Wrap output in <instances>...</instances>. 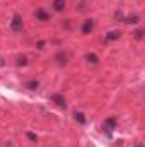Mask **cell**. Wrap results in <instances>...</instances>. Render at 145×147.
<instances>
[{
  "mask_svg": "<svg viewBox=\"0 0 145 147\" xmlns=\"http://www.w3.org/2000/svg\"><path fill=\"white\" fill-rule=\"evenodd\" d=\"M26 135H28V139H29L31 142H36V140H38V137H36V135H34V134H33V132H28Z\"/></svg>",
  "mask_w": 145,
  "mask_h": 147,
  "instance_id": "obj_14",
  "label": "cell"
},
{
  "mask_svg": "<svg viewBox=\"0 0 145 147\" xmlns=\"http://www.w3.org/2000/svg\"><path fill=\"white\" fill-rule=\"evenodd\" d=\"M85 60H87L89 63H92V65H97V62H99L94 53H87V55H85Z\"/></svg>",
  "mask_w": 145,
  "mask_h": 147,
  "instance_id": "obj_9",
  "label": "cell"
},
{
  "mask_svg": "<svg viewBox=\"0 0 145 147\" xmlns=\"http://www.w3.org/2000/svg\"><path fill=\"white\" fill-rule=\"evenodd\" d=\"M22 28H24V22H22V17H21L19 14H14V17H12V21H10V29H12L14 33H19V31H22Z\"/></svg>",
  "mask_w": 145,
  "mask_h": 147,
  "instance_id": "obj_1",
  "label": "cell"
},
{
  "mask_svg": "<svg viewBox=\"0 0 145 147\" xmlns=\"http://www.w3.org/2000/svg\"><path fill=\"white\" fill-rule=\"evenodd\" d=\"M123 21H125L126 24H137V22L140 21V17H138V16H128V17H125Z\"/></svg>",
  "mask_w": 145,
  "mask_h": 147,
  "instance_id": "obj_8",
  "label": "cell"
},
{
  "mask_svg": "<svg viewBox=\"0 0 145 147\" xmlns=\"http://www.w3.org/2000/svg\"><path fill=\"white\" fill-rule=\"evenodd\" d=\"M51 5H53V10H56V12H62L63 9H65V0H53L51 2Z\"/></svg>",
  "mask_w": 145,
  "mask_h": 147,
  "instance_id": "obj_6",
  "label": "cell"
},
{
  "mask_svg": "<svg viewBox=\"0 0 145 147\" xmlns=\"http://www.w3.org/2000/svg\"><path fill=\"white\" fill-rule=\"evenodd\" d=\"M94 19H87L84 24H82V28H80V31H82V34H89L92 29H94Z\"/></svg>",
  "mask_w": 145,
  "mask_h": 147,
  "instance_id": "obj_4",
  "label": "cell"
},
{
  "mask_svg": "<svg viewBox=\"0 0 145 147\" xmlns=\"http://www.w3.org/2000/svg\"><path fill=\"white\" fill-rule=\"evenodd\" d=\"M119 36H121V31L119 29H113V31H109L108 34H106V41H114Z\"/></svg>",
  "mask_w": 145,
  "mask_h": 147,
  "instance_id": "obj_7",
  "label": "cell"
},
{
  "mask_svg": "<svg viewBox=\"0 0 145 147\" xmlns=\"http://www.w3.org/2000/svg\"><path fill=\"white\" fill-rule=\"evenodd\" d=\"M73 116H75V120H77L80 125H84V123H85V116H84V113L77 111V113H73Z\"/></svg>",
  "mask_w": 145,
  "mask_h": 147,
  "instance_id": "obj_11",
  "label": "cell"
},
{
  "mask_svg": "<svg viewBox=\"0 0 145 147\" xmlns=\"http://www.w3.org/2000/svg\"><path fill=\"white\" fill-rule=\"evenodd\" d=\"M144 29H137V31H135V38H137V39H142V38H144Z\"/></svg>",
  "mask_w": 145,
  "mask_h": 147,
  "instance_id": "obj_13",
  "label": "cell"
},
{
  "mask_svg": "<svg viewBox=\"0 0 145 147\" xmlns=\"http://www.w3.org/2000/svg\"><path fill=\"white\" fill-rule=\"evenodd\" d=\"M17 65H28V57H19L17 58Z\"/></svg>",
  "mask_w": 145,
  "mask_h": 147,
  "instance_id": "obj_12",
  "label": "cell"
},
{
  "mask_svg": "<svg viewBox=\"0 0 145 147\" xmlns=\"http://www.w3.org/2000/svg\"><path fill=\"white\" fill-rule=\"evenodd\" d=\"M135 147H144V144H137Z\"/></svg>",
  "mask_w": 145,
  "mask_h": 147,
  "instance_id": "obj_16",
  "label": "cell"
},
{
  "mask_svg": "<svg viewBox=\"0 0 145 147\" xmlns=\"http://www.w3.org/2000/svg\"><path fill=\"white\" fill-rule=\"evenodd\" d=\"M26 87L31 89V91H36L38 87H39V82L38 80H29V82H26Z\"/></svg>",
  "mask_w": 145,
  "mask_h": 147,
  "instance_id": "obj_10",
  "label": "cell"
},
{
  "mask_svg": "<svg viewBox=\"0 0 145 147\" xmlns=\"http://www.w3.org/2000/svg\"><path fill=\"white\" fill-rule=\"evenodd\" d=\"M34 17H36L39 22H46V21L50 19V14H48L44 9H36V10H34Z\"/></svg>",
  "mask_w": 145,
  "mask_h": 147,
  "instance_id": "obj_3",
  "label": "cell"
},
{
  "mask_svg": "<svg viewBox=\"0 0 145 147\" xmlns=\"http://www.w3.org/2000/svg\"><path fill=\"white\" fill-rule=\"evenodd\" d=\"M5 147H12V144H10V142H7V146Z\"/></svg>",
  "mask_w": 145,
  "mask_h": 147,
  "instance_id": "obj_15",
  "label": "cell"
},
{
  "mask_svg": "<svg viewBox=\"0 0 145 147\" xmlns=\"http://www.w3.org/2000/svg\"><path fill=\"white\" fill-rule=\"evenodd\" d=\"M51 101H55L56 103V106H60V108H67V103H65V98L62 96V94H53L51 96Z\"/></svg>",
  "mask_w": 145,
  "mask_h": 147,
  "instance_id": "obj_5",
  "label": "cell"
},
{
  "mask_svg": "<svg viewBox=\"0 0 145 147\" xmlns=\"http://www.w3.org/2000/svg\"><path fill=\"white\" fill-rule=\"evenodd\" d=\"M103 128H104V132L108 134L109 137H111V134H113V130L116 128V118H113V116H109L104 120V123H103Z\"/></svg>",
  "mask_w": 145,
  "mask_h": 147,
  "instance_id": "obj_2",
  "label": "cell"
}]
</instances>
